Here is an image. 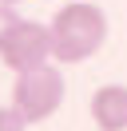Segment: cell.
Instances as JSON below:
<instances>
[{"label":"cell","instance_id":"6","mask_svg":"<svg viewBox=\"0 0 127 131\" xmlns=\"http://www.w3.org/2000/svg\"><path fill=\"white\" fill-rule=\"evenodd\" d=\"M20 24V16H16V4H0V40H4L12 28Z\"/></svg>","mask_w":127,"mask_h":131},{"label":"cell","instance_id":"1","mask_svg":"<svg viewBox=\"0 0 127 131\" xmlns=\"http://www.w3.org/2000/svg\"><path fill=\"white\" fill-rule=\"evenodd\" d=\"M52 28V60L64 68L83 64L107 40V12L91 0H71L64 8H56V16L48 20Z\"/></svg>","mask_w":127,"mask_h":131},{"label":"cell","instance_id":"3","mask_svg":"<svg viewBox=\"0 0 127 131\" xmlns=\"http://www.w3.org/2000/svg\"><path fill=\"white\" fill-rule=\"evenodd\" d=\"M52 60V28L40 20H20L0 40V64L8 72H28Z\"/></svg>","mask_w":127,"mask_h":131},{"label":"cell","instance_id":"2","mask_svg":"<svg viewBox=\"0 0 127 131\" xmlns=\"http://www.w3.org/2000/svg\"><path fill=\"white\" fill-rule=\"evenodd\" d=\"M64 64L48 60L40 68H28V72H16V83H12V107L24 115L28 123H44L60 111L64 103Z\"/></svg>","mask_w":127,"mask_h":131},{"label":"cell","instance_id":"5","mask_svg":"<svg viewBox=\"0 0 127 131\" xmlns=\"http://www.w3.org/2000/svg\"><path fill=\"white\" fill-rule=\"evenodd\" d=\"M0 131H28V119L8 103V107H0Z\"/></svg>","mask_w":127,"mask_h":131},{"label":"cell","instance_id":"7","mask_svg":"<svg viewBox=\"0 0 127 131\" xmlns=\"http://www.w3.org/2000/svg\"><path fill=\"white\" fill-rule=\"evenodd\" d=\"M0 4H20V0H0Z\"/></svg>","mask_w":127,"mask_h":131},{"label":"cell","instance_id":"4","mask_svg":"<svg viewBox=\"0 0 127 131\" xmlns=\"http://www.w3.org/2000/svg\"><path fill=\"white\" fill-rule=\"evenodd\" d=\"M87 115L99 131H127V88L123 83H99L87 99Z\"/></svg>","mask_w":127,"mask_h":131}]
</instances>
